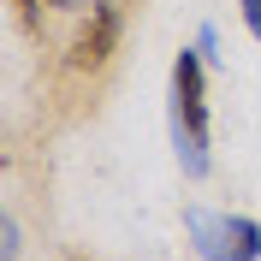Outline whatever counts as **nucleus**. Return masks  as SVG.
<instances>
[{
	"label": "nucleus",
	"instance_id": "f257e3e1",
	"mask_svg": "<svg viewBox=\"0 0 261 261\" xmlns=\"http://www.w3.org/2000/svg\"><path fill=\"white\" fill-rule=\"evenodd\" d=\"M172 148L184 178H208V101H202V54L172 60Z\"/></svg>",
	"mask_w": 261,
	"mask_h": 261
},
{
	"label": "nucleus",
	"instance_id": "f03ea898",
	"mask_svg": "<svg viewBox=\"0 0 261 261\" xmlns=\"http://www.w3.org/2000/svg\"><path fill=\"white\" fill-rule=\"evenodd\" d=\"M184 226H190L202 261H255L261 255V226L244 220V214H202V208H190Z\"/></svg>",
	"mask_w": 261,
	"mask_h": 261
},
{
	"label": "nucleus",
	"instance_id": "7ed1b4c3",
	"mask_svg": "<svg viewBox=\"0 0 261 261\" xmlns=\"http://www.w3.org/2000/svg\"><path fill=\"white\" fill-rule=\"evenodd\" d=\"M113 48H119V6L95 0L89 18H83V30H77V42H71V71H101L113 60Z\"/></svg>",
	"mask_w": 261,
	"mask_h": 261
},
{
	"label": "nucleus",
	"instance_id": "20e7f679",
	"mask_svg": "<svg viewBox=\"0 0 261 261\" xmlns=\"http://www.w3.org/2000/svg\"><path fill=\"white\" fill-rule=\"evenodd\" d=\"M18 249H24V231H18L12 214H6V220H0V261H18Z\"/></svg>",
	"mask_w": 261,
	"mask_h": 261
},
{
	"label": "nucleus",
	"instance_id": "39448f33",
	"mask_svg": "<svg viewBox=\"0 0 261 261\" xmlns=\"http://www.w3.org/2000/svg\"><path fill=\"white\" fill-rule=\"evenodd\" d=\"M244 24H249V36H261V0H244Z\"/></svg>",
	"mask_w": 261,
	"mask_h": 261
},
{
	"label": "nucleus",
	"instance_id": "423d86ee",
	"mask_svg": "<svg viewBox=\"0 0 261 261\" xmlns=\"http://www.w3.org/2000/svg\"><path fill=\"white\" fill-rule=\"evenodd\" d=\"M42 6H77V0H42Z\"/></svg>",
	"mask_w": 261,
	"mask_h": 261
}]
</instances>
